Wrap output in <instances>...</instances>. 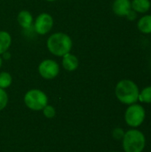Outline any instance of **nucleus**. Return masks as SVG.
<instances>
[{"mask_svg": "<svg viewBox=\"0 0 151 152\" xmlns=\"http://www.w3.org/2000/svg\"><path fill=\"white\" fill-rule=\"evenodd\" d=\"M139 94L138 86L130 79L120 80L115 88V94L117 100L126 105L136 103L139 99Z\"/></svg>", "mask_w": 151, "mask_h": 152, "instance_id": "f257e3e1", "label": "nucleus"}, {"mask_svg": "<svg viewBox=\"0 0 151 152\" xmlns=\"http://www.w3.org/2000/svg\"><path fill=\"white\" fill-rule=\"evenodd\" d=\"M72 39L65 33L58 32L47 39V48L51 53L56 56H63L69 53L72 48Z\"/></svg>", "mask_w": 151, "mask_h": 152, "instance_id": "f03ea898", "label": "nucleus"}, {"mask_svg": "<svg viewBox=\"0 0 151 152\" xmlns=\"http://www.w3.org/2000/svg\"><path fill=\"white\" fill-rule=\"evenodd\" d=\"M122 142L125 152H142L146 145L145 135L137 129H131L125 133Z\"/></svg>", "mask_w": 151, "mask_h": 152, "instance_id": "7ed1b4c3", "label": "nucleus"}, {"mask_svg": "<svg viewBox=\"0 0 151 152\" xmlns=\"http://www.w3.org/2000/svg\"><path fill=\"white\" fill-rule=\"evenodd\" d=\"M24 102L26 106L32 110H41L47 105L48 98L41 90L32 89L26 93Z\"/></svg>", "mask_w": 151, "mask_h": 152, "instance_id": "20e7f679", "label": "nucleus"}, {"mask_svg": "<svg viewBox=\"0 0 151 152\" xmlns=\"http://www.w3.org/2000/svg\"><path fill=\"white\" fill-rule=\"evenodd\" d=\"M145 118H146V112L144 108L137 103L129 105V107L126 109L125 113V123L133 128H136L140 126L144 122Z\"/></svg>", "mask_w": 151, "mask_h": 152, "instance_id": "39448f33", "label": "nucleus"}, {"mask_svg": "<svg viewBox=\"0 0 151 152\" xmlns=\"http://www.w3.org/2000/svg\"><path fill=\"white\" fill-rule=\"evenodd\" d=\"M38 72L40 76L45 79H53L58 76L60 67L53 60H44L39 64Z\"/></svg>", "mask_w": 151, "mask_h": 152, "instance_id": "423d86ee", "label": "nucleus"}, {"mask_svg": "<svg viewBox=\"0 0 151 152\" xmlns=\"http://www.w3.org/2000/svg\"><path fill=\"white\" fill-rule=\"evenodd\" d=\"M53 26V17L46 12H43L39 14L35 20V30L39 35L47 34L52 29Z\"/></svg>", "mask_w": 151, "mask_h": 152, "instance_id": "0eeeda50", "label": "nucleus"}, {"mask_svg": "<svg viewBox=\"0 0 151 152\" xmlns=\"http://www.w3.org/2000/svg\"><path fill=\"white\" fill-rule=\"evenodd\" d=\"M132 9L130 0H115L112 4L114 13L119 17H125Z\"/></svg>", "mask_w": 151, "mask_h": 152, "instance_id": "6e6552de", "label": "nucleus"}, {"mask_svg": "<svg viewBox=\"0 0 151 152\" xmlns=\"http://www.w3.org/2000/svg\"><path fill=\"white\" fill-rule=\"evenodd\" d=\"M62 66L68 71H74L79 66V61L77 57L70 53L62 56Z\"/></svg>", "mask_w": 151, "mask_h": 152, "instance_id": "1a4fd4ad", "label": "nucleus"}, {"mask_svg": "<svg viewBox=\"0 0 151 152\" xmlns=\"http://www.w3.org/2000/svg\"><path fill=\"white\" fill-rule=\"evenodd\" d=\"M131 6L132 10L137 13H146L150 9L151 3L150 0H133Z\"/></svg>", "mask_w": 151, "mask_h": 152, "instance_id": "9d476101", "label": "nucleus"}, {"mask_svg": "<svg viewBox=\"0 0 151 152\" xmlns=\"http://www.w3.org/2000/svg\"><path fill=\"white\" fill-rule=\"evenodd\" d=\"M17 20L20 27L23 28H29L33 23V17L28 11H20L18 14Z\"/></svg>", "mask_w": 151, "mask_h": 152, "instance_id": "9b49d317", "label": "nucleus"}, {"mask_svg": "<svg viewBox=\"0 0 151 152\" xmlns=\"http://www.w3.org/2000/svg\"><path fill=\"white\" fill-rule=\"evenodd\" d=\"M137 28L143 34H151V15L146 14L140 18L137 22Z\"/></svg>", "mask_w": 151, "mask_h": 152, "instance_id": "f8f14e48", "label": "nucleus"}, {"mask_svg": "<svg viewBox=\"0 0 151 152\" xmlns=\"http://www.w3.org/2000/svg\"><path fill=\"white\" fill-rule=\"evenodd\" d=\"M12 44V37L6 31H0V54L8 51Z\"/></svg>", "mask_w": 151, "mask_h": 152, "instance_id": "ddd939ff", "label": "nucleus"}, {"mask_svg": "<svg viewBox=\"0 0 151 152\" xmlns=\"http://www.w3.org/2000/svg\"><path fill=\"white\" fill-rule=\"evenodd\" d=\"M141 102L151 103V86L143 88L139 94V99Z\"/></svg>", "mask_w": 151, "mask_h": 152, "instance_id": "4468645a", "label": "nucleus"}, {"mask_svg": "<svg viewBox=\"0 0 151 152\" xmlns=\"http://www.w3.org/2000/svg\"><path fill=\"white\" fill-rule=\"evenodd\" d=\"M12 81V76L8 72H1L0 73V88L4 89L11 86Z\"/></svg>", "mask_w": 151, "mask_h": 152, "instance_id": "2eb2a0df", "label": "nucleus"}, {"mask_svg": "<svg viewBox=\"0 0 151 152\" xmlns=\"http://www.w3.org/2000/svg\"><path fill=\"white\" fill-rule=\"evenodd\" d=\"M8 103V95L6 92L0 88V110H4Z\"/></svg>", "mask_w": 151, "mask_h": 152, "instance_id": "dca6fc26", "label": "nucleus"}, {"mask_svg": "<svg viewBox=\"0 0 151 152\" xmlns=\"http://www.w3.org/2000/svg\"><path fill=\"white\" fill-rule=\"evenodd\" d=\"M43 112H44V115L45 116V118H53L56 114L55 109L53 106H50V105H46L43 109Z\"/></svg>", "mask_w": 151, "mask_h": 152, "instance_id": "f3484780", "label": "nucleus"}, {"mask_svg": "<svg viewBox=\"0 0 151 152\" xmlns=\"http://www.w3.org/2000/svg\"><path fill=\"white\" fill-rule=\"evenodd\" d=\"M112 134H113V137H114L116 140H121V139H123V137H124V135H125V132H124V130H123L122 128L117 127V128L114 129Z\"/></svg>", "mask_w": 151, "mask_h": 152, "instance_id": "a211bd4d", "label": "nucleus"}, {"mask_svg": "<svg viewBox=\"0 0 151 152\" xmlns=\"http://www.w3.org/2000/svg\"><path fill=\"white\" fill-rule=\"evenodd\" d=\"M125 17H126V18H127V20H134L137 18V12L131 9V10H130V12L126 14V16H125Z\"/></svg>", "mask_w": 151, "mask_h": 152, "instance_id": "6ab92c4d", "label": "nucleus"}, {"mask_svg": "<svg viewBox=\"0 0 151 152\" xmlns=\"http://www.w3.org/2000/svg\"><path fill=\"white\" fill-rule=\"evenodd\" d=\"M2 55H3V58H4V60H9V59H10V57H11V53H10L8 51L4 52Z\"/></svg>", "mask_w": 151, "mask_h": 152, "instance_id": "aec40b11", "label": "nucleus"}, {"mask_svg": "<svg viewBox=\"0 0 151 152\" xmlns=\"http://www.w3.org/2000/svg\"><path fill=\"white\" fill-rule=\"evenodd\" d=\"M2 63H3V59H2V57L0 56V68H1V66H2Z\"/></svg>", "mask_w": 151, "mask_h": 152, "instance_id": "412c9836", "label": "nucleus"}, {"mask_svg": "<svg viewBox=\"0 0 151 152\" xmlns=\"http://www.w3.org/2000/svg\"><path fill=\"white\" fill-rule=\"evenodd\" d=\"M46 1H48V2H53V1H55V0H46Z\"/></svg>", "mask_w": 151, "mask_h": 152, "instance_id": "4be33fe9", "label": "nucleus"}, {"mask_svg": "<svg viewBox=\"0 0 151 152\" xmlns=\"http://www.w3.org/2000/svg\"><path fill=\"white\" fill-rule=\"evenodd\" d=\"M112 152H115V151H112Z\"/></svg>", "mask_w": 151, "mask_h": 152, "instance_id": "5701e85b", "label": "nucleus"}]
</instances>
